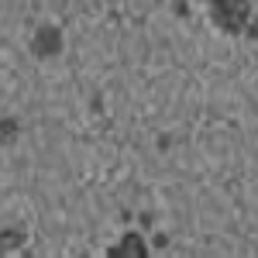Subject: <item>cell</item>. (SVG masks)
I'll list each match as a JSON object with an SVG mask.
<instances>
[{"instance_id": "obj_1", "label": "cell", "mask_w": 258, "mask_h": 258, "mask_svg": "<svg viewBox=\"0 0 258 258\" xmlns=\"http://www.w3.org/2000/svg\"><path fill=\"white\" fill-rule=\"evenodd\" d=\"M248 18H251V11H248L244 4H234V0L210 4V21H214V28L227 31V35H241V31L248 28Z\"/></svg>"}, {"instance_id": "obj_2", "label": "cell", "mask_w": 258, "mask_h": 258, "mask_svg": "<svg viewBox=\"0 0 258 258\" xmlns=\"http://www.w3.org/2000/svg\"><path fill=\"white\" fill-rule=\"evenodd\" d=\"M31 52L38 59H55L62 52V31L55 24H38L35 35H31Z\"/></svg>"}, {"instance_id": "obj_3", "label": "cell", "mask_w": 258, "mask_h": 258, "mask_svg": "<svg viewBox=\"0 0 258 258\" xmlns=\"http://www.w3.org/2000/svg\"><path fill=\"white\" fill-rule=\"evenodd\" d=\"M107 258H148V244L141 234H124L114 248H107Z\"/></svg>"}, {"instance_id": "obj_4", "label": "cell", "mask_w": 258, "mask_h": 258, "mask_svg": "<svg viewBox=\"0 0 258 258\" xmlns=\"http://www.w3.org/2000/svg\"><path fill=\"white\" fill-rule=\"evenodd\" d=\"M21 244H24V234H21V231H14V227L0 231V255H11V251L21 248Z\"/></svg>"}, {"instance_id": "obj_5", "label": "cell", "mask_w": 258, "mask_h": 258, "mask_svg": "<svg viewBox=\"0 0 258 258\" xmlns=\"http://www.w3.org/2000/svg\"><path fill=\"white\" fill-rule=\"evenodd\" d=\"M18 138V124L14 120H0V141L7 145V141H14Z\"/></svg>"}]
</instances>
